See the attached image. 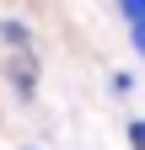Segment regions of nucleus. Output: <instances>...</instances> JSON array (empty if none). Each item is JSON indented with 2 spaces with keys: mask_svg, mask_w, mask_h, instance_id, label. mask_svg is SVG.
I'll list each match as a JSON object with an SVG mask.
<instances>
[{
  "mask_svg": "<svg viewBox=\"0 0 145 150\" xmlns=\"http://www.w3.org/2000/svg\"><path fill=\"white\" fill-rule=\"evenodd\" d=\"M0 38L16 43V48H27V27H22V22H0Z\"/></svg>",
  "mask_w": 145,
  "mask_h": 150,
  "instance_id": "obj_1",
  "label": "nucleus"
},
{
  "mask_svg": "<svg viewBox=\"0 0 145 150\" xmlns=\"http://www.w3.org/2000/svg\"><path fill=\"white\" fill-rule=\"evenodd\" d=\"M129 145H134V150H145V118H134V123H129Z\"/></svg>",
  "mask_w": 145,
  "mask_h": 150,
  "instance_id": "obj_2",
  "label": "nucleus"
},
{
  "mask_svg": "<svg viewBox=\"0 0 145 150\" xmlns=\"http://www.w3.org/2000/svg\"><path fill=\"white\" fill-rule=\"evenodd\" d=\"M118 6L129 11V22H140V16H145V0H118Z\"/></svg>",
  "mask_w": 145,
  "mask_h": 150,
  "instance_id": "obj_3",
  "label": "nucleus"
},
{
  "mask_svg": "<svg viewBox=\"0 0 145 150\" xmlns=\"http://www.w3.org/2000/svg\"><path fill=\"white\" fill-rule=\"evenodd\" d=\"M134 43H140V54H145V16L134 22Z\"/></svg>",
  "mask_w": 145,
  "mask_h": 150,
  "instance_id": "obj_4",
  "label": "nucleus"
},
{
  "mask_svg": "<svg viewBox=\"0 0 145 150\" xmlns=\"http://www.w3.org/2000/svg\"><path fill=\"white\" fill-rule=\"evenodd\" d=\"M27 150H32V145H27Z\"/></svg>",
  "mask_w": 145,
  "mask_h": 150,
  "instance_id": "obj_5",
  "label": "nucleus"
}]
</instances>
